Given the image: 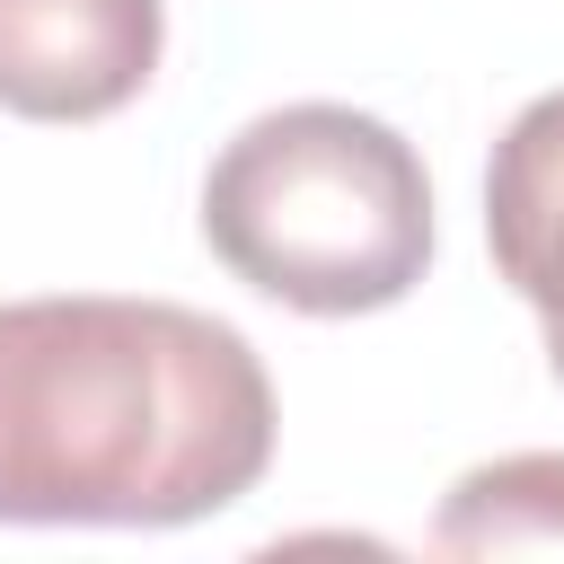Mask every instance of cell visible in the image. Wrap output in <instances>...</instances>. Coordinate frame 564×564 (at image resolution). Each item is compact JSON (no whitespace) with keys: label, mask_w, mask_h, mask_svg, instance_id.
<instances>
[{"label":"cell","mask_w":564,"mask_h":564,"mask_svg":"<svg viewBox=\"0 0 564 564\" xmlns=\"http://www.w3.org/2000/svg\"><path fill=\"white\" fill-rule=\"evenodd\" d=\"M273 458L256 344L176 300H0V520L176 529Z\"/></svg>","instance_id":"obj_1"},{"label":"cell","mask_w":564,"mask_h":564,"mask_svg":"<svg viewBox=\"0 0 564 564\" xmlns=\"http://www.w3.org/2000/svg\"><path fill=\"white\" fill-rule=\"evenodd\" d=\"M203 238L247 291L300 317L397 308L432 264V176L361 106H273L212 159Z\"/></svg>","instance_id":"obj_2"},{"label":"cell","mask_w":564,"mask_h":564,"mask_svg":"<svg viewBox=\"0 0 564 564\" xmlns=\"http://www.w3.org/2000/svg\"><path fill=\"white\" fill-rule=\"evenodd\" d=\"M159 0H0V106L26 123H97L159 70Z\"/></svg>","instance_id":"obj_3"},{"label":"cell","mask_w":564,"mask_h":564,"mask_svg":"<svg viewBox=\"0 0 564 564\" xmlns=\"http://www.w3.org/2000/svg\"><path fill=\"white\" fill-rule=\"evenodd\" d=\"M485 238H494L502 282L538 317H555L564 308V88L555 97H529L511 115V132L494 141V167H485Z\"/></svg>","instance_id":"obj_4"},{"label":"cell","mask_w":564,"mask_h":564,"mask_svg":"<svg viewBox=\"0 0 564 564\" xmlns=\"http://www.w3.org/2000/svg\"><path fill=\"white\" fill-rule=\"evenodd\" d=\"M441 555H564V458L520 449L494 467H467L432 520Z\"/></svg>","instance_id":"obj_5"},{"label":"cell","mask_w":564,"mask_h":564,"mask_svg":"<svg viewBox=\"0 0 564 564\" xmlns=\"http://www.w3.org/2000/svg\"><path fill=\"white\" fill-rule=\"evenodd\" d=\"M546 361H555V379H564V308L546 317Z\"/></svg>","instance_id":"obj_6"}]
</instances>
